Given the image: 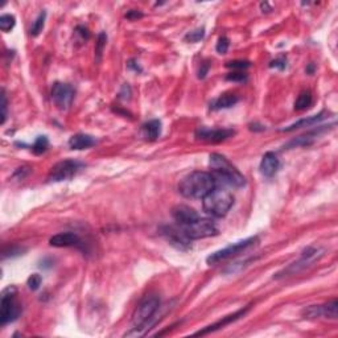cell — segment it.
<instances>
[{
	"label": "cell",
	"instance_id": "6da1fadb",
	"mask_svg": "<svg viewBox=\"0 0 338 338\" xmlns=\"http://www.w3.org/2000/svg\"><path fill=\"white\" fill-rule=\"evenodd\" d=\"M160 308V299L156 294H150L145 296L140 303L137 304L135 312L132 315V328L131 332L126 333L127 337H136V336H143L147 333V330L151 329L154 325L155 316Z\"/></svg>",
	"mask_w": 338,
	"mask_h": 338
},
{
	"label": "cell",
	"instance_id": "7a4b0ae2",
	"mask_svg": "<svg viewBox=\"0 0 338 338\" xmlns=\"http://www.w3.org/2000/svg\"><path fill=\"white\" fill-rule=\"evenodd\" d=\"M217 188L214 176L207 172H192L179 184V192L186 198H203Z\"/></svg>",
	"mask_w": 338,
	"mask_h": 338
},
{
	"label": "cell",
	"instance_id": "3957f363",
	"mask_svg": "<svg viewBox=\"0 0 338 338\" xmlns=\"http://www.w3.org/2000/svg\"><path fill=\"white\" fill-rule=\"evenodd\" d=\"M209 167H210L214 179H218L224 184L235 186V188H242L246 185L245 176L222 155L211 154L209 156Z\"/></svg>",
	"mask_w": 338,
	"mask_h": 338
},
{
	"label": "cell",
	"instance_id": "277c9868",
	"mask_svg": "<svg viewBox=\"0 0 338 338\" xmlns=\"http://www.w3.org/2000/svg\"><path fill=\"white\" fill-rule=\"evenodd\" d=\"M202 206L205 213L211 217L221 218L227 214L234 203L233 194L222 188H214L206 197L202 198Z\"/></svg>",
	"mask_w": 338,
	"mask_h": 338
},
{
	"label": "cell",
	"instance_id": "5b68a950",
	"mask_svg": "<svg viewBox=\"0 0 338 338\" xmlns=\"http://www.w3.org/2000/svg\"><path fill=\"white\" fill-rule=\"evenodd\" d=\"M180 228L189 241L214 237V235L218 234L217 225L211 220H207V218H198V220H196L192 224L186 225V226H180Z\"/></svg>",
	"mask_w": 338,
	"mask_h": 338
},
{
	"label": "cell",
	"instance_id": "8992f818",
	"mask_svg": "<svg viewBox=\"0 0 338 338\" xmlns=\"http://www.w3.org/2000/svg\"><path fill=\"white\" fill-rule=\"evenodd\" d=\"M322 256V251L318 250V248H315V247H308L305 248L301 255V258L299 260H296L292 264H290L288 267L284 268L283 271L277 272L273 279H281V277L291 276V275H294V273H299L300 271H303L307 267H309L313 262H316L317 259H320Z\"/></svg>",
	"mask_w": 338,
	"mask_h": 338
},
{
	"label": "cell",
	"instance_id": "52a82bcc",
	"mask_svg": "<svg viewBox=\"0 0 338 338\" xmlns=\"http://www.w3.org/2000/svg\"><path fill=\"white\" fill-rule=\"evenodd\" d=\"M84 167V164L79 163L77 160H62L57 163L54 167L50 169L48 175L49 182H61L73 179L81 168Z\"/></svg>",
	"mask_w": 338,
	"mask_h": 338
},
{
	"label": "cell",
	"instance_id": "ba28073f",
	"mask_svg": "<svg viewBox=\"0 0 338 338\" xmlns=\"http://www.w3.org/2000/svg\"><path fill=\"white\" fill-rule=\"evenodd\" d=\"M258 241V237H250L245 239V241H239L235 242V243H231L230 246L225 247L222 250L215 251L211 255L207 256V264H217L222 262V260H226L228 258H233L234 255L241 254L242 251L247 250L248 247H251L252 245H255V242Z\"/></svg>",
	"mask_w": 338,
	"mask_h": 338
},
{
	"label": "cell",
	"instance_id": "9c48e42d",
	"mask_svg": "<svg viewBox=\"0 0 338 338\" xmlns=\"http://www.w3.org/2000/svg\"><path fill=\"white\" fill-rule=\"evenodd\" d=\"M20 315V305L15 300V290H5L1 296L0 304V324L4 326L8 322H12Z\"/></svg>",
	"mask_w": 338,
	"mask_h": 338
},
{
	"label": "cell",
	"instance_id": "30bf717a",
	"mask_svg": "<svg viewBox=\"0 0 338 338\" xmlns=\"http://www.w3.org/2000/svg\"><path fill=\"white\" fill-rule=\"evenodd\" d=\"M52 99L60 110H68L74 99V89L70 85L56 82L52 88Z\"/></svg>",
	"mask_w": 338,
	"mask_h": 338
},
{
	"label": "cell",
	"instance_id": "8fae6325",
	"mask_svg": "<svg viewBox=\"0 0 338 338\" xmlns=\"http://www.w3.org/2000/svg\"><path fill=\"white\" fill-rule=\"evenodd\" d=\"M235 134L233 130L228 128H207L200 127L196 131V137L198 140L209 141V143H220L228 137H231Z\"/></svg>",
	"mask_w": 338,
	"mask_h": 338
},
{
	"label": "cell",
	"instance_id": "7c38bea8",
	"mask_svg": "<svg viewBox=\"0 0 338 338\" xmlns=\"http://www.w3.org/2000/svg\"><path fill=\"white\" fill-rule=\"evenodd\" d=\"M248 309H250V307H246L245 309H241V311H237V312L231 313V315H228V316L222 317L220 321H217V322H214V324H211V325L203 328L202 330L196 332L194 336H206V334L211 333V332H215V330L221 329V328H225V326L228 325V324H231V322H234V321L239 320L241 317L245 316V315L248 312Z\"/></svg>",
	"mask_w": 338,
	"mask_h": 338
},
{
	"label": "cell",
	"instance_id": "4fadbf2b",
	"mask_svg": "<svg viewBox=\"0 0 338 338\" xmlns=\"http://www.w3.org/2000/svg\"><path fill=\"white\" fill-rule=\"evenodd\" d=\"M172 217L173 220L177 222L179 226H186V225L192 224L196 220H198L197 211L193 207L188 206V205H176L172 209Z\"/></svg>",
	"mask_w": 338,
	"mask_h": 338
},
{
	"label": "cell",
	"instance_id": "5bb4252c",
	"mask_svg": "<svg viewBox=\"0 0 338 338\" xmlns=\"http://www.w3.org/2000/svg\"><path fill=\"white\" fill-rule=\"evenodd\" d=\"M49 245L53 247H79L82 246V241L75 233L66 231L53 235L49 239Z\"/></svg>",
	"mask_w": 338,
	"mask_h": 338
},
{
	"label": "cell",
	"instance_id": "9a60e30c",
	"mask_svg": "<svg viewBox=\"0 0 338 338\" xmlns=\"http://www.w3.org/2000/svg\"><path fill=\"white\" fill-rule=\"evenodd\" d=\"M280 168V161H279V158L273 152H267L264 154V156L262 158V161H260V173L264 176V177H272V176L276 175V172L279 171Z\"/></svg>",
	"mask_w": 338,
	"mask_h": 338
},
{
	"label": "cell",
	"instance_id": "2e32d148",
	"mask_svg": "<svg viewBox=\"0 0 338 338\" xmlns=\"http://www.w3.org/2000/svg\"><path fill=\"white\" fill-rule=\"evenodd\" d=\"M94 144H95V139L88 134H77V135H73L69 140V147L75 151L86 150Z\"/></svg>",
	"mask_w": 338,
	"mask_h": 338
},
{
	"label": "cell",
	"instance_id": "e0dca14e",
	"mask_svg": "<svg viewBox=\"0 0 338 338\" xmlns=\"http://www.w3.org/2000/svg\"><path fill=\"white\" fill-rule=\"evenodd\" d=\"M141 134L147 140H156L161 134V122L158 119L147 122L141 126Z\"/></svg>",
	"mask_w": 338,
	"mask_h": 338
},
{
	"label": "cell",
	"instance_id": "ac0fdd59",
	"mask_svg": "<svg viewBox=\"0 0 338 338\" xmlns=\"http://www.w3.org/2000/svg\"><path fill=\"white\" fill-rule=\"evenodd\" d=\"M239 101V97L237 94H233V92H228V94H224L221 95L220 98H217L215 101H213V103L210 105L211 110H222V109H230L233 107L235 103H238Z\"/></svg>",
	"mask_w": 338,
	"mask_h": 338
},
{
	"label": "cell",
	"instance_id": "d6986e66",
	"mask_svg": "<svg viewBox=\"0 0 338 338\" xmlns=\"http://www.w3.org/2000/svg\"><path fill=\"white\" fill-rule=\"evenodd\" d=\"M322 119H325V113L322 111V113H320L318 115H313V116H309V118H305V119H301V120H299V122H296V123L291 124V126H288V127L283 128L281 131H293V130H296V128H301V127H311V126H313V124H317L320 123Z\"/></svg>",
	"mask_w": 338,
	"mask_h": 338
},
{
	"label": "cell",
	"instance_id": "ffe728a7",
	"mask_svg": "<svg viewBox=\"0 0 338 338\" xmlns=\"http://www.w3.org/2000/svg\"><path fill=\"white\" fill-rule=\"evenodd\" d=\"M318 132H320V130L309 132V134H305V135H301V136L296 137L293 140H291L286 147L287 148H296V147H307V145H311L313 141H315V139L318 136Z\"/></svg>",
	"mask_w": 338,
	"mask_h": 338
},
{
	"label": "cell",
	"instance_id": "44dd1931",
	"mask_svg": "<svg viewBox=\"0 0 338 338\" xmlns=\"http://www.w3.org/2000/svg\"><path fill=\"white\" fill-rule=\"evenodd\" d=\"M313 102L312 92L309 90H304L297 95L296 101H294V110L296 111H303L307 110L308 107H311Z\"/></svg>",
	"mask_w": 338,
	"mask_h": 338
},
{
	"label": "cell",
	"instance_id": "7402d4cb",
	"mask_svg": "<svg viewBox=\"0 0 338 338\" xmlns=\"http://www.w3.org/2000/svg\"><path fill=\"white\" fill-rule=\"evenodd\" d=\"M337 311H338V303L337 300L333 299L332 301H329L328 304H324L322 305V317H326V318H337Z\"/></svg>",
	"mask_w": 338,
	"mask_h": 338
},
{
	"label": "cell",
	"instance_id": "603a6c76",
	"mask_svg": "<svg viewBox=\"0 0 338 338\" xmlns=\"http://www.w3.org/2000/svg\"><path fill=\"white\" fill-rule=\"evenodd\" d=\"M49 140L46 136H39L32 145V152L35 155H43L45 151L48 150Z\"/></svg>",
	"mask_w": 338,
	"mask_h": 338
},
{
	"label": "cell",
	"instance_id": "cb8c5ba5",
	"mask_svg": "<svg viewBox=\"0 0 338 338\" xmlns=\"http://www.w3.org/2000/svg\"><path fill=\"white\" fill-rule=\"evenodd\" d=\"M45 18H46V13L43 11V12L40 13L39 16L36 18V20L33 22V24H32L31 26V35L32 36H39L41 32H43V29H44V24H45Z\"/></svg>",
	"mask_w": 338,
	"mask_h": 338
},
{
	"label": "cell",
	"instance_id": "d4e9b609",
	"mask_svg": "<svg viewBox=\"0 0 338 338\" xmlns=\"http://www.w3.org/2000/svg\"><path fill=\"white\" fill-rule=\"evenodd\" d=\"M16 24V19L13 15H1L0 16V29L3 32H9L11 29H13V26Z\"/></svg>",
	"mask_w": 338,
	"mask_h": 338
},
{
	"label": "cell",
	"instance_id": "484cf974",
	"mask_svg": "<svg viewBox=\"0 0 338 338\" xmlns=\"http://www.w3.org/2000/svg\"><path fill=\"white\" fill-rule=\"evenodd\" d=\"M203 36H205V28H197V29L189 32L188 35L185 36V41H188V43H198V41H201L203 39Z\"/></svg>",
	"mask_w": 338,
	"mask_h": 338
},
{
	"label": "cell",
	"instance_id": "4316f807",
	"mask_svg": "<svg viewBox=\"0 0 338 338\" xmlns=\"http://www.w3.org/2000/svg\"><path fill=\"white\" fill-rule=\"evenodd\" d=\"M228 69H233V70L243 71L247 68H250L251 62L250 61H243V60H234V61H230L226 64Z\"/></svg>",
	"mask_w": 338,
	"mask_h": 338
},
{
	"label": "cell",
	"instance_id": "83f0119b",
	"mask_svg": "<svg viewBox=\"0 0 338 338\" xmlns=\"http://www.w3.org/2000/svg\"><path fill=\"white\" fill-rule=\"evenodd\" d=\"M106 41H107V36H106V33L102 32V33H99V36H98L97 45H95V56H97V62L101 61V56H102V53H103V48H105Z\"/></svg>",
	"mask_w": 338,
	"mask_h": 338
},
{
	"label": "cell",
	"instance_id": "f1b7e54d",
	"mask_svg": "<svg viewBox=\"0 0 338 338\" xmlns=\"http://www.w3.org/2000/svg\"><path fill=\"white\" fill-rule=\"evenodd\" d=\"M41 281H43V279H41V276H40L39 273H33V275H31V276L28 277L26 284H28V288H29V290L37 291L40 288V286H41Z\"/></svg>",
	"mask_w": 338,
	"mask_h": 338
},
{
	"label": "cell",
	"instance_id": "f546056e",
	"mask_svg": "<svg viewBox=\"0 0 338 338\" xmlns=\"http://www.w3.org/2000/svg\"><path fill=\"white\" fill-rule=\"evenodd\" d=\"M226 79L227 81H231V82H246L247 81V74L243 73V71H231L226 75Z\"/></svg>",
	"mask_w": 338,
	"mask_h": 338
},
{
	"label": "cell",
	"instance_id": "4dcf8cb0",
	"mask_svg": "<svg viewBox=\"0 0 338 338\" xmlns=\"http://www.w3.org/2000/svg\"><path fill=\"white\" fill-rule=\"evenodd\" d=\"M228 46H230V40L226 36H222V37L218 39V43H217L215 49H217V52L220 53V54H225L228 50Z\"/></svg>",
	"mask_w": 338,
	"mask_h": 338
},
{
	"label": "cell",
	"instance_id": "1f68e13d",
	"mask_svg": "<svg viewBox=\"0 0 338 338\" xmlns=\"http://www.w3.org/2000/svg\"><path fill=\"white\" fill-rule=\"evenodd\" d=\"M25 251V248L19 246H11L8 248H4L3 251V258H9V256H18V255H23V252Z\"/></svg>",
	"mask_w": 338,
	"mask_h": 338
},
{
	"label": "cell",
	"instance_id": "d6a6232c",
	"mask_svg": "<svg viewBox=\"0 0 338 338\" xmlns=\"http://www.w3.org/2000/svg\"><path fill=\"white\" fill-rule=\"evenodd\" d=\"M270 68H272V69H279V70H284L287 68V58L284 57V56H281V57L273 60V61H271V64H270Z\"/></svg>",
	"mask_w": 338,
	"mask_h": 338
},
{
	"label": "cell",
	"instance_id": "836d02e7",
	"mask_svg": "<svg viewBox=\"0 0 338 338\" xmlns=\"http://www.w3.org/2000/svg\"><path fill=\"white\" fill-rule=\"evenodd\" d=\"M7 97H5V91L1 90V124L5 123V119H7Z\"/></svg>",
	"mask_w": 338,
	"mask_h": 338
},
{
	"label": "cell",
	"instance_id": "e575fe53",
	"mask_svg": "<svg viewBox=\"0 0 338 338\" xmlns=\"http://www.w3.org/2000/svg\"><path fill=\"white\" fill-rule=\"evenodd\" d=\"M210 69V64L209 62H202L201 66H200V70H198V78L203 79L206 77L207 71Z\"/></svg>",
	"mask_w": 338,
	"mask_h": 338
},
{
	"label": "cell",
	"instance_id": "d590c367",
	"mask_svg": "<svg viewBox=\"0 0 338 338\" xmlns=\"http://www.w3.org/2000/svg\"><path fill=\"white\" fill-rule=\"evenodd\" d=\"M126 18H127L128 20H137V19L143 18V13H141L140 11H137V9H131V11H128V12L126 13Z\"/></svg>",
	"mask_w": 338,
	"mask_h": 338
},
{
	"label": "cell",
	"instance_id": "8d00e7d4",
	"mask_svg": "<svg viewBox=\"0 0 338 338\" xmlns=\"http://www.w3.org/2000/svg\"><path fill=\"white\" fill-rule=\"evenodd\" d=\"M127 68L130 69V70H134L136 71V73H140L143 69L140 68V65H139V62L136 61V60H130V61L127 62Z\"/></svg>",
	"mask_w": 338,
	"mask_h": 338
},
{
	"label": "cell",
	"instance_id": "74e56055",
	"mask_svg": "<svg viewBox=\"0 0 338 338\" xmlns=\"http://www.w3.org/2000/svg\"><path fill=\"white\" fill-rule=\"evenodd\" d=\"M75 32L82 37V40H89V37H90V33H89L88 28H85V26H77V28H75Z\"/></svg>",
	"mask_w": 338,
	"mask_h": 338
},
{
	"label": "cell",
	"instance_id": "f35d334b",
	"mask_svg": "<svg viewBox=\"0 0 338 338\" xmlns=\"http://www.w3.org/2000/svg\"><path fill=\"white\" fill-rule=\"evenodd\" d=\"M315 69H316V65L311 62V64H308V66L305 68V71H307L308 74H313V73H315Z\"/></svg>",
	"mask_w": 338,
	"mask_h": 338
},
{
	"label": "cell",
	"instance_id": "ab89813d",
	"mask_svg": "<svg viewBox=\"0 0 338 338\" xmlns=\"http://www.w3.org/2000/svg\"><path fill=\"white\" fill-rule=\"evenodd\" d=\"M250 130L251 131H263L264 127L258 123H254V124H250Z\"/></svg>",
	"mask_w": 338,
	"mask_h": 338
}]
</instances>
